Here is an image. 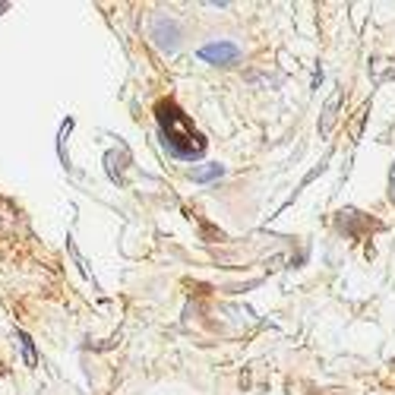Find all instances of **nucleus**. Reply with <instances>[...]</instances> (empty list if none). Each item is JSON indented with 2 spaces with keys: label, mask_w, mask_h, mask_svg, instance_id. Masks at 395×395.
<instances>
[{
  "label": "nucleus",
  "mask_w": 395,
  "mask_h": 395,
  "mask_svg": "<svg viewBox=\"0 0 395 395\" xmlns=\"http://www.w3.org/2000/svg\"><path fill=\"white\" fill-rule=\"evenodd\" d=\"M155 38H159L161 47L174 51L177 47V25L171 23V19H159V23H155Z\"/></svg>",
  "instance_id": "obj_3"
},
{
  "label": "nucleus",
  "mask_w": 395,
  "mask_h": 395,
  "mask_svg": "<svg viewBox=\"0 0 395 395\" xmlns=\"http://www.w3.org/2000/svg\"><path fill=\"white\" fill-rule=\"evenodd\" d=\"M222 174H224V165H206V168H196L193 181L196 183H209V181H215V177H222Z\"/></svg>",
  "instance_id": "obj_4"
},
{
  "label": "nucleus",
  "mask_w": 395,
  "mask_h": 395,
  "mask_svg": "<svg viewBox=\"0 0 395 395\" xmlns=\"http://www.w3.org/2000/svg\"><path fill=\"white\" fill-rule=\"evenodd\" d=\"M155 120H159L161 142H165V149L174 155V159L193 161L206 152V139H202V133L190 124V118L174 105V101H159V108H155Z\"/></svg>",
  "instance_id": "obj_1"
},
{
  "label": "nucleus",
  "mask_w": 395,
  "mask_h": 395,
  "mask_svg": "<svg viewBox=\"0 0 395 395\" xmlns=\"http://www.w3.org/2000/svg\"><path fill=\"white\" fill-rule=\"evenodd\" d=\"M200 57L209 60V64H234V60L241 57V47L234 42H212V45L200 47Z\"/></svg>",
  "instance_id": "obj_2"
}]
</instances>
